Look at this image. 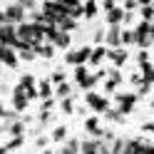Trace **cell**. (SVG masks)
<instances>
[{"mask_svg": "<svg viewBox=\"0 0 154 154\" xmlns=\"http://www.w3.org/2000/svg\"><path fill=\"white\" fill-rule=\"evenodd\" d=\"M17 37H20L23 42H27L30 47H40L42 40H45L42 27L35 25V23H23V25H17Z\"/></svg>", "mask_w": 154, "mask_h": 154, "instance_id": "cell-1", "label": "cell"}, {"mask_svg": "<svg viewBox=\"0 0 154 154\" xmlns=\"http://www.w3.org/2000/svg\"><path fill=\"white\" fill-rule=\"evenodd\" d=\"M134 30V42H137L142 50H147V47L154 42V37H152V27H149V23H144V20H139L137 25L132 27Z\"/></svg>", "mask_w": 154, "mask_h": 154, "instance_id": "cell-2", "label": "cell"}, {"mask_svg": "<svg viewBox=\"0 0 154 154\" xmlns=\"http://www.w3.org/2000/svg\"><path fill=\"white\" fill-rule=\"evenodd\" d=\"M90 55H92V47H72L70 52L65 55V60L70 62V65H75V67H80V65H85V62H90Z\"/></svg>", "mask_w": 154, "mask_h": 154, "instance_id": "cell-3", "label": "cell"}, {"mask_svg": "<svg viewBox=\"0 0 154 154\" xmlns=\"http://www.w3.org/2000/svg\"><path fill=\"white\" fill-rule=\"evenodd\" d=\"M85 100H87L90 109H92L94 114H102V112H107V109H109L107 97H102V94H97V92H85Z\"/></svg>", "mask_w": 154, "mask_h": 154, "instance_id": "cell-4", "label": "cell"}, {"mask_svg": "<svg viewBox=\"0 0 154 154\" xmlns=\"http://www.w3.org/2000/svg\"><path fill=\"white\" fill-rule=\"evenodd\" d=\"M104 45H107V50L122 47V25H109L104 30Z\"/></svg>", "mask_w": 154, "mask_h": 154, "instance_id": "cell-5", "label": "cell"}, {"mask_svg": "<svg viewBox=\"0 0 154 154\" xmlns=\"http://www.w3.org/2000/svg\"><path fill=\"white\" fill-rule=\"evenodd\" d=\"M5 23H8V25H15V27L23 25V23H25V10H23L17 3H15V5H8V8H5Z\"/></svg>", "mask_w": 154, "mask_h": 154, "instance_id": "cell-6", "label": "cell"}, {"mask_svg": "<svg viewBox=\"0 0 154 154\" xmlns=\"http://www.w3.org/2000/svg\"><path fill=\"white\" fill-rule=\"evenodd\" d=\"M17 62H20V57H17V52L13 50V47H8L0 42V65H5V67H10V70H15Z\"/></svg>", "mask_w": 154, "mask_h": 154, "instance_id": "cell-7", "label": "cell"}, {"mask_svg": "<svg viewBox=\"0 0 154 154\" xmlns=\"http://www.w3.org/2000/svg\"><path fill=\"white\" fill-rule=\"evenodd\" d=\"M17 40H20V37H17V27L15 25H3L0 27V42L3 45H8V47H13L15 50V45H17Z\"/></svg>", "mask_w": 154, "mask_h": 154, "instance_id": "cell-8", "label": "cell"}, {"mask_svg": "<svg viewBox=\"0 0 154 154\" xmlns=\"http://www.w3.org/2000/svg\"><path fill=\"white\" fill-rule=\"evenodd\" d=\"M117 102H119V112L127 114L132 109V104L137 102V92H117Z\"/></svg>", "mask_w": 154, "mask_h": 154, "instance_id": "cell-9", "label": "cell"}, {"mask_svg": "<svg viewBox=\"0 0 154 154\" xmlns=\"http://www.w3.org/2000/svg\"><path fill=\"white\" fill-rule=\"evenodd\" d=\"M27 104H30V100H27L25 90L15 87V90H13V107H15L17 112H25V109H27Z\"/></svg>", "mask_w": 154, "mask_h": 154, "instance_id": "cell-10", "label": "cell"}, {"mask_svg": "<svg viewBox=\"0 0 154 154\" xmlns=\"http://www.w3.org/2000/svg\"><path fill=\"white\" fill-rule=\"evenodd\" d=\"M107 60H112L117 67H122L124 62L129 60V52L124 50V47H114V50H107Z\"/></svg>", "mask_w": 154, "mask_h": 154, "instance_id": "cell-11", "label": "cell"}, {"mask_svg": "<svg viewBox=\"0 0 154 154\" xmlns=\"http://www.w3.org/2000/svg\"><path fill=\"white\" fill-rule=\"evenodd\" d=\"M104 20H107V25H122V20H124V8H122V5H114L112 10L104 15Z\"/></svg>", "mask_w": 154, "mask_h": 154, "instance_id": "cell-12", "label": "cell"}, {"mask_svg": "<svg viewBox=\"0 0 154 154\" xmlns=\"http://www.w3.org/2000/svg\"><path fill=\"white\" fill-rule=\"evenodd\" d=\"M52 97V82L50 80H42L40 85H37V100H50Z\"/></svg>", "mask_w": 154, "mask_h": 154, "instance_id": "cell-13", "label": "cell"}, {"mask_svg": "<svg viewBox=\"0 0 154 154\" xmlns=\"http://www.w3.org/2000/svg\"><path fill=\"white\" fill-rule=\"evenodd\" d=\"M82 8H85V17L92 20V17H97V13H100V0H87V3H82Z\"/></svg>", "mask_w": 154, "mask_h": 154, "instance_id": "cell-14", "label": "cell"}, {"mask_svg": "<svg viewBox=\"0 0 154 154\" xmlns=\"http://www.w3.org/2000/svg\"><path fill=\"white\" fill-rule=\"evenodd\" d=\"M104 57H107V47L100 45V47H92V55H90V65H100Z\"/></svg>", "mask_w": 154, "mask_h": 154, "instance_id": "cell-15", "label": "cell"}, {"mask_svg": "<svg viewBox=\"0 0 154 154\" xmlns=\"http://www.w3.org/2000/svg\"><path fill=\"white\" fill-rule=\"evenodd\" d=\"M80 149H82V154H100L102 152V144L94 142V139H90V142H82Z\"/></svg>", "mask_w": 154, "mask_h": 154, "instance_id": "cell-16", "label": "cell"}, {"mask_svg": "<svg viewBox=\"0 0 154 154\" xmlns=\"http://www.w3.org/2000/svg\"><path fill=\"white\" fill-rule=\"evenodd\" d=\"M52 45H55V47H60V50H67V47H70V32H62V30H60Z\"/></svg>", "mask_w": 154, "mask_h": 154, "instance_id": "cell-17", "label": "cell"}, {"mask_svg": "<svg viewBox=\"0 0 154 154\" xmlns=\"http://www.w3.org/2000/svg\"><path fill=\"white\" fill-rule=\"evenodd\" d=\"M85 127H87V132L92 134V137H100V134H102L100 124H97V117H87V122H85Z\"/></svg>", "mask_w": 154, "mask_h": 154, "instance_id": "cell-18", "label": "cell"}, {"mask_svg": "<svg viewBox=\"0 0 154 154\" xmlns=\"http://www.w3.org/2000/svg\"><path fill=\"white\" fill-rule=\"evenodd\" d=\"M129 45H137L134 42V30L132 27H122V47H129Z\"/></svg>", "mask_w": 154, "mask_h": 154, "instance_id": "cell-19", "label": "cell"}, {"mask_svg": "<svg viewBox=\"0 0 154 154\" xmlns=\"http://www.w3.org/2000/svg\"><path fill=\"white\" fill-rule=\"evenodd\" d=\"M75 80H77V85H80V87H82V85H85V80H87V77H90V72H87V67H85V65H80V67H75Z\"/></svg>", "mask_w": 154, "mask_h": 154, "instance_id": "cell-20", "label": "cell"}, {"mask_svg": "<svg viewBox=\"0 0 154 154\" xmlns=\"http://www.w3.org/2000/svg\"><path fill=\"white\" fill-rule=\"evenodd\" d=\"M35 52H37V57L50 60V57L55 55V45H40V47H35Z\"/></svg>", "mask_w": 154, "mask_h": 154, "instance_id": "cell-21", "label": "cell"}, {"mask_svg": "<svg viewBox=\"0 0 154 154\" xmlns=\"http://www.w3.org/2000/svg\"><path fill=\"white\" fill-rule=\"evenodd\" d=\"M80 144L82 142H77V139H67V144L62 147L60 154H80V152H77V149H80Z\"/></svg>", "mask_w": 154, "mask_h": 154, "instance_id": "cell-22", "label": "cell"}, {"mask_svg": "<svg viewBox=\"0 0 154 154\" xmlns=\"http://www.w3.org/2000/svg\"><path fill=\"white\" fill-rule=\"evenodd\" d=\"M65 137H67V127H62V124H60V127H55L52 134H50L52 142H65Z\"/></svg>", "mask_w": 154, "mask_h": 154, "instance_id": "cell-23", "label": "cell"}, {"mask_svg": "<svg viewBox=\"0 0 154 154\" xmlns=\"http://www.w3.org/2000/svg\"><path fill=\"white\" fill-rule=\"evenodd\" d=\"M139 13H142V20H144V23H152V20H154V5L139 8Z\"/></svg>", "mask_w": 154, "mask_h": 154, "instance_id": "cell-24", "label": "cell"}, {"mask_svg": "<svg viewBox=\"0 0 154 154\" xmlns=\"http://www.w3.org/2000/svg\"><path fill=\"white\" fill-rule=\"evenodd\" d=\"M55 94H57V100H67L70 97V85H57V90H55Z\"/></svg>", "mask_w": 154, "mask_h": 154, "instance_id": "cell-25", "label": "cell"}, {"mask_svg": "<svg viewBox=\"0 0 154 154\" xmlns=\"http://www.w3.org/2000/svg\"><path fill=\"white\" fill-rule=\"evenodd\" d=\"M142 70H144V80H147V85L154 82V67H152V62L149 65H142Z\"/></svg>", "mask_w": 154, "mask_h": 154, "instance_id": "cell-26", "label": "cell"}, {"mask_svg": "<svg viewBox=\"0 0 154 154\" xmlns=\"http://www.w3.org/2000/svg\"><path fill=\"white\" fill-rule=\"evenodd\" d=\"M23 132H25L23 122H15V124H10V134H13V137H23Z\"/></svg>", "mask_w": 154, "mask_h": 154, "instance_id": "cell-27", "label": "cell"}, {"mask_svg": "<svg viewBox=\"0 0 154 154\" xmlns=\"http://www.w3.org/2000/svg\"><path fill=\"white\" fill-rule=\"evenodd\" d=\"M122 8H124V13H134V10H139L137 0H124V3H122Z\"/></svg>", "mask_w": 154, "mask_h": 154, "instance_id": "cell-28", "label": "cell"}, {"mask_svg": "<svg viewBox=\"0 0 154 154\" xmlns=\"http://www.w3.org/2000/svg\"><path fill=\"white\" fill-rule=\"evenodd\" d=\"M50 82H52V85H62V82H65V72L55 70V72L50 75Z\"/></svg>", "mask_w": 154, "mask_h": 154, "instance_id": "cell-29", "label": "cell"}, {"mask_svg": "<svg viewBox=\"0 0 154 154\" xmlns=\"http://www.w3.org/2000/svg\"><path fill=\"white\" fill-rule=\"evenodd\" d=\"M62 109H65V114H72V109H75V100H72V97L62 100Z\"/></svg>", "mask_w": 154, "mask_h": 154, "instance_id": "cell-30", "label": "cell"}, {"mask_svg": "<svg viewBox=\"0 0 154 154\" xmlns=\"http://www.w3.org/2000/svg\"><path fill=\"white\" fill-rule=\"evenodd\" d=\"M62 5L67 8V13H70L75 8H82V0H62Z\"/></svg>", "mask_w": 154, "mask_h": 154, "instance_id": "cell-31", "label": "cell"}, {"mask_svg": "<svg viewBox=\"0 0 154 154\" xmlns=\"http://www.w3.org/2000/svg\"><path fill=\"white\" fill-rule=\"evenodd\" d=\"M97 80H100V77H97V75H90V77H87V80H85V85H82V90H92V87H94V85H97Z\"/></svg>", "mask_w": 154, "mask_h": 154, "instance_id": "cell-32", "label": "cell"}, {"mask_svg": "<svg viewBox=\"0 0 154 154\" xmlns=\"http://www.w3.org/2000/svg\"><path fill=\"white\" fill-rule=\"evenodd\" d=\"M137 62H139V65H149V50H139Z\"/></svg>", "mask_w": 154, "mask_h": 154, "instance_id": "cell-33", "label": "cell"}, {"mask_svg": "<svg viewBox=\"0 0 154 154\" xmlns=\"http://www.w3.org/2000/svg\"><path fill=\"white\" fill-rule=\"evenodd\" d=\"M112 8H114V3H112V0H102V10H104V13H109Z\"/></svg>", "mask_w": 154, "mask_h": 154, "instance_id": "cell-34", "label": "cell"}, {"mask_svg": "<svg viewBox=\"0 0 154 154\" xmlns=\"http://www.w3.org/2000/svg\"><path fill=\"white\" fill-rule=\"evenodd\" d=\"M94 42H104V30H97V32H94Z\"/></svg>", "mask_w": 154, "mask_h": 154, "instance_id": "cell-35", "label": "cell"}, {"mask_svg": "<svg viewBox=\"0 0 154 154\" xmlns=\"http://www.w3.org/2000/svg\"><path fill=\"white\" fill-rule=\"evenodd\" d=\"M0 117H5V107H3V102H0Z\"/></svg>", "mask_w": 154, "mask_h": 154, "instance_id": "cell-36", "label": "cell"}, {"mask_svg": "<svg viewBox=\"0 0 154 154\" xmlns=\"http://www.w3.org/2000/svg\"><path fill=\"white\" fill-rule=\"evenodd\" d=\"M8 152H10V149H8V147H0V154H8Z\"/></svg>", "mask_w": 154, "mask_h": 154, "instance_id": "cell-37", "label": "cell"}, {"mask_svg": "<svg viewBox=\"0 0 154 154\" xmlns=\"http://www.w3.org/2000/svg\"><path fill=\"white\" fill-rule=\"evenodd\" d=\"M112 3H114V5H122V3H124V0H112Z\"/></svg>", "mask_w": 154, "mask_h": 154, "instance_id": "cell-38", "label": "cell"}, {"mask_svg": "<svg viewBox=\"0 0 154 154\" xmlns=\"http://www.w3.org/2000/svg\"><path fill=\"white\" fill-rule=\"evenodd\" d=\"M0 70H3V65H0ZM0 75H3V72H0Z\"/></svg>", "mask_w": 154, "mask_h": 154, "instance_id": "cell-39", "label": "cell"}, {"mask_svg": "<svg viewBox=\"0 0 154 154\" xmlns=\"http://www.w3.org/2000/svg\"><path fill=\"white\" fill-rule=\"evenodd\" d=\"M0 129H3V127H0Z\"/></svg>", "mask_w": 154, "mask_h": 154, "instance_id": "cell-40", "label": "cell"}]
</instances>
